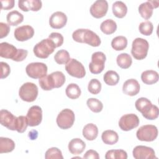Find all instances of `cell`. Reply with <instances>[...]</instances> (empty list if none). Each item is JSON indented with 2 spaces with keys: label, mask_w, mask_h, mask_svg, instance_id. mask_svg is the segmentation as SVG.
<instances>
[{
  "label": "cell",
  "mask_w": 159,
  "mask_h": 159,
  "mask_svg": "<svg viewBox=\"0 0 159 159\" xmlns=\"http://www.w3.org/2000/svg\"><path fill=\"white\" fill-rule=\"evenodd\" d=\"M73 39L79 43H87L92 47H99L101 43L99 37L93 31L87 29H78L72 34Z\"/></svg>",
  "instance_id": "1"
},
{
  "label": "cell",
  "mask_w": 159,
  "mask_h": 159,
  "mask_svg": "<svg viewBox=\"0 0 159 159\" xmlns=\"http://www.w3.org/2000/svg\"><path fill=\"white\" fill-rule=\"evenodd\" d=\"M137 110L140 112L142 116L148 120H155L158 117V107L152 104L146 98H140L135 102Z\"/></svg>",
  "instance_id": "2"
},
{
  "label": "cell",
  "mask_w": 159,
  "mask_h": 159,
  "mask_svg": "<svg viewBox=\"0 0 159 159\" xmlns=\"http://www.w3.org/2000/svg\"><path fill=\"white\" fill-rule=\"evenodd\" d=\"M56 47L50 39H45L38 42L34 47L33 52L35 55L40 58H47L52 54Z\"/></svg>",
  "instance_id": "3"
},
{
  "label": "cell",
  "mask_w": 159,
  "mask_h": 159,
  "mask_svg": "<svg viewBox=\"0 0 159 159\" xmlns=\"http://www.w3.org/2000/svg\"><path fill=\"white\" fill-rule=\"evenodd\" d=\"M149 44L147 40L142 38H136L132 44L131 53L134 58L141 60L144 59L148 53Z\"/></svg>",
  "instance_id": "4"
},
{
  "label": "cell",
  "mask_w": 159,
  "mask_h": 159,
  "mask_svg": "<svg viewBox=\"0 0 159 159\" xmlns=\"http://www.w3.org/2000/svg\"><path fill=\"white\" fill-rule=\"evenodd\" d=\"M38 87L35 84L30 82L24 83L19 91V95L21 99L29 102L34 101L38 96Z\"/></svg>",
  "instance_id": "5"
},
{
  "label": "cell",
  "mask_w": 159,
  "mask_h": 159,
  "mask_svg": "<svg viewBox=\"0 0 159 159\" xmlns=\"http://www.w3.org/2000/svg\"><path fill=\"white\" fill-rule=\"evenodd\" d=\"M158 129L154 125H144L141 126L136 132L137 138L140 141L152 142L158 136Z\"/></svg>",
  "instance_id": "6"
},
{
  "label": "cell",
  "mask_w": 159,
  "mask_h": 159,
  "mask_svg": "<svg viewBox=\"0 0 159 159\" xmlns=\"http://www.w3.org/2000/svg\"><path fill=\"white\" fill-rule=\"evenodd\" d=\"M75 119V116L73 111L70 109H65L58 114L56 122L60 129L65 130L73 126Z\"/></svg>",
  "instance_id": "7"
},
{
  "label": "cell",
  "mask_w": 159,
  "mask_h": 159,
  "mask_svg": "<svg viewBox=\"0 0 159 159\" xmlns=\"http://www.w3.org/2000/svg\"><path fill=\"white\" fill-rule=\"evenodd\" d=\"M106 57L102 52H96L92 54L91 61L89 64V69L93 74H99L104 69Z\"/></svg>",
  "instance_id": "8"
},
{
  "label": "cell",
  "mask_w": 159,
  "mask_h": 159,
  "mask_svg": "<svg viewBox=\"0 0 159 159\" xmlns=\"http://www.w3.org/2000/svg\"><path fill=\"white\" fill-rule=\"evenodd\" d=\"M47 66L41 62H33L28 64L25 68L27 75L34 79H40L47 73Z\"/></svg>",
  "instance_id": "9"
},
{
  "label": "cell",
  "mask_w": 159,
  "mask_h": 159,
  "mask_svg": "<svg viewBox=\"0 0 159 159\" xmlns=\"http://www.w3.org/2000/svg\"><path fill=\"white\" fill-rule=\"evenodd\" d=\"M65 70L71 76L83 78L86 75V70L83 65L75 58H71L65 65Z\"/></svg>",
  "instance_id": "10"
},
{
  "label": "cell",
  "mask_w": 159,
  "mask_h": 159,
  "mask_svg": "<svg viewBox=\"0 0 159 159\" xmlns=\"http://www.w3.org/2000/svg\"><path fill=\"white\" fill-rule=\"evenodd\" d=\"M140 120L134 114H127L122 116L119 121V126L122 130L129 131L138 127Z\"/></svg>",
  "instance_id": "11"
},
{
  "label": "cell",
  "mask_w": 159,
  "mask_h": 159,
  "mask_svg": "<svg viewBox=\"0 0 159 159\" xmlns=\"http://www.w3.org/2000/svg\"><path fill=\"white\" fill-rule=\"evenodd\" d=\"M29 125L35 127L39 125L42 120V110L39 106H33L29 108L26 116Z\"/></svg>",
  "instance_id": "12"
},
{
  "label": "cell",
  "mask_w": 159,
  "mask_h": 159,
  "mask_svg": "<svg viewBox=\"0 0 159 159\" xmlns=\"http://www.w3.org/2000/svg\"><path fill=\"white\" fill-rule=\"evenodd\" d=\"M108 10V3L106 0H97L91 6L89 11L94 18L99 19L105 16Z\"/></svg>",
  "instance_id": "13"
},
{
  "label": "cell",
  "mask_w": 159,
  "mask_h": 159,
  "mask_svg": "<svg viewBox=\"0 0 159 159\" xmlns=\"http://www.w3.org/2000/svg\"><path fill=\"white\" fill-rule=\"evenodd\" d=\"M133 157L136 159L157 158L154 150L149 147L143 145L136 146L132 151Z\"/></svg>",
  "instance_id": "14"
},
{
  "label": "cell",
  "mask_w": 159,
  "mask_h": 159,
  "mask_svg": "<svg viewBox=\"0 0 159 159\" xmlns=\"http://www.w3.org/2000/svg\"><path fill=\"white\" fill-rule=\"evenodd\" d=\"M15 39L20 42L26 41L34 35V28L29 25H24L16 28L14 32Z\"/></svg>",
  "instance_id": "15"
},
{
  "label": "cell",
  "mask_w": 159,
  "mask_h": 159,
  "mask_svg": "<svg viewBox=\"0 0 159 159\" xmlns=\"http://www.w3.org/2000/svg\"><path fill=\"white\" fill-rule=\"evenodd\" d=\"M17 117L6 109H1L0 111L1 124L11 130H16Z\"/></svg>",
  "instance_id": "16"
},
{
  "label": "cell",
  "mask_w": 159,
  "mask_h": 159,
  "mask_svg": "<svg viewBox=\"0 0 159 159\" xmlns=\"http://www.w3.org/2000/svg\"><path fill=\"white\" fill-rule=\"evenodd\" d=\"M66 22L67 16L64 12L61 11L53 12L49 19V24L53 29H61L66 25Z\"/></svg>",
  "instance_id": "17"
},
{
  "label": "cell",
  "mask_w": 159,
  "mask_h": 159,
  "mask_svg": "<svg viewBox=\"0 0 159 159\" xmlns=\"http://www.w3.org/2000/svg\"><path fill=\"white\" fill-rule=\"evenodd\" d=\"M140 89V86L137 80L135 79H129L126 80L122 86L123 93L128 96H134L137 95Z\"/></svg>",
  "instance_id": "18"
},
{
  "label": "cell",
  "mask_w": 159,
  "mask_h": 159,
  "mask_svg": "<svg viewBox=\"0 0 159 159\" xmlns=\"http://www.w3.org/2000/svg\"><path fill=\"white\" fill-rule=\"evenodd\" d=\"M42 6V1L40 0H19L18 7L24 12L29 11H38Z\"/></svg>",
  "instance_id": "19"
},
{
  "label": "cell",
  "mask_w": 159,
  "mask_h": 159,
  "mask_svg": "<svg viewBox=\"0 0 159 159\" xmlns=\"http://www.w3.org/2000/svg\"><path fill=\"white\" fill-rule=\"evenodd\" d=\"M17 52V49L15 46L7 42L0 43V57L7 59L13 60Z\"/></svg>",
  "instance_id": "20"
},
{
  "label": "cell",
  "mask_w": 159,
  "mask_h": 159,
  "mask_svg": "<svg viewBox=\"0 0 159 159\" xmlns=\"http://www.w3.org/2000/svg\"><path fill=\"white\" fill-rule=\"evenodd\" d=\"M68 147L71 154L80 155L84 150L86 143L81 139L75 138L70 140Z\"/></svg>",
  "instance_id": "21"
},
{
  "label": "cell",
  "mask_w": 159,
  "mask_h": 159,
  "mask_svg": "<svg viewBox=\"0 0 159 159\" xmlns=\"http://www.w3.org/2000/svg\"><path fill=\"white\" fill-rule=\"evenodd\" d=\"M48 76L53 89L61 87L65 82V76L61 71H54L48 75Z\"/></svg>",
  "instance_id": "22"
},
{
  "label": "cell",
  "mask_w": 159,
  "mask_h": 159,
  "mask_svg": "<svg viewBox=\"0 0 159 159\" xmlns=\"http://www.w3.org/2000/svg\"><path fill=\"white\" fill-rule=\"evenodd\" d=\"M98 135V129L97 126L93 124L89 123L84 125L83 129V135L88 140L92 141L96 139Z\"/></svg>",
  "instance_id": "23"
},
{
  "label": "cell",
  "mask_w": 159,
  "mask_h": 159,
  "mask_svg": "<svg viewBox=\"0 0 159 159\" xmlns=\"http://www.w3.org/2000/svg\"><path fill=\"white\" fill-rule=\"evenodd\" d=\"M158 73L154 70H147L141 74V80L146 84H155L158 81Z\"/></svg>",
  "instance_id": "24"
},
{
  "label": "cell",
  "mask_w": 159,
  "mask_h": 159,
  "mask_svg": "<svg viewBox=\"0 0 159 159\" xmlns=\"http://www.w3.org/2000/svg\"><path fill=\"white\" fill-rule=\"evenodd\" d=\"M112 10L114 15L117 18H123L127 12V7L124 2L120 1L113 3Z\"/></svg>",
  "instance_id": "25"
},
{
  "label": "cell",
  "mask_w": 159,
  "mask_h": 159,
  "mask_svg": "<svg viewBox=\"0 0 159 159\" xmlns=\"http://www.w3.org/2000/svg\"><path fill=\"white\" fill-rule=\"evenodd\" d=\"M102 142L107 145H114L118 142L119 136L116 132L112 130H106L102 133Z\"/></svg>",
  "instance_id": "26"
},
{
  "label": "cell",
  "mask_w": 159,
  "mask_h": 159,
  "mask_svg": "<svg viewBox=\"0 0 159 159\" xmlns=\"http://www.w3.org/2000/svg\"><path fill=\"white\" fill-rule=\"evenodd\" d=\"M6 20L9 25L16 26L22 22L24 16L17 11H12L7 14Z\"/></svg>",
  "instance_id": "27"
},
{
  "label": "cell",
  "mask_w": 159,
  "mask_h": 159,
  "mask_svg": "<svg viewBox=\"0 0 159 159\" xmlns=\"http://www.w3.org/2000/svg\"><path fill=\"white\" fill-rule=\"evenodd\" d=\"M153 7L149 1L142 3L139 7V12L145 19H149L153 14Z\"/></svg>",
  "instance_id": "28"
},
{
  "label": "cell",
  "mask_w": 159,
  "mask_h": 159,
  "mask_svg": "<svg viewBox=\"0 0 159 159\" xmlns=\"http://www.w3.org/2000/svg\"><path fill=\"white\" fill-rule=\"evenodd\" d=\"M100 29L104 34L111 35L116 32L117 29V24L112 19H106L101 24Z\"/></svg>",
  "instance_id": "29"
},
{
  "label": "cell",
  "mask_w": 159,
  "mask_h": 159,
  "mask_svg": "<svg viewBox=\"0 0 159 159\" xmlns=\"http://www.w3.org/2000/svg\"><path fill=\"white\" fill-rule=\"evenodd\" d=\"M15 148L14 142L7 137H0V153L11 152Z\"/></svg>",
  "instance_id": "30"
},
{
  "label": "cell",
  "mask_w": 159,
  "mask_h": 159,
  "mask_svg": "<svg viewBox=\"0 0 159 159\" xmlns=\"http://www.w3.org/2000/svg\"><path fill=\"white\" fill-rule=\"evenodd\" d=\"M116 61L119 67L123 69H127L131 66L132 59L128 53H122L117 57Z\"/></svg>",
  "instance_id": "31"
},
{
  "label": "cell",
  "mask_w": 159,
  "mask_h": 159,
  "mask_svg": "<svg viewBox=\"0 0 159 159\" xmlns=\"http://www.w3.org/2000/svg\"><path fill=\"white\" fill-rule=\"evenodd\" d=\"M111 46L116 51L123 50L127 46V39L124 36H117L112 40Z\"/></svg>",
  "instance_id": "32"
},
{
  "label": "cell",
  "mask_w": 159,
  "mask_h": 159,
  "mask_svg": "<svg viewBox=\"0 0 159 159\" xmlns=\"http://www.w3.org/2000/svg\"><path fill=\"white\" fill-rule=\"evenodd\" d=\"M120 77L118 73L113 70H109L106 72L103 76V80L106 84L109 86H115L119 81Z\"/></svg>",
  "instance_id": "33"
},
{
  "label": "cell",
  "mask_w": 159,
  "mask_h": 159,
  "mask_svg": "<svg viewBox=\"0 0 159 159\" xmlns=\"http://www.w3.org/2000/svg\"><path fill=\"white\" fill-rule=\"evenodd\" d=\"M65 93L70 99H76L80 96L81 91L78 84L75 83H70L66 88Z\"/></svg>",
  "instance_id": "34"
},
{
  "label": "cell",
  "mask_w": 159,
  "mask_h": 159,
  "mask_svg": "<svg viewBox=\"0 0 159 159\" xmlns=\"http://www.w3.org/2000/svg\"><path fill=\"white\" fill-rule=\"evenodd\" d=\"M106 159H127V152L123 150H110L105 155Z\"/></svg>",
  "instance_id": "35"
},
{
  "label": "cell",
  "mask_w": 159,
  "mask_h": 159,
  "mask_svg": "<svg viewBox=\"0 0 159 159\" xmlns=\"http://www.w3.org/2000/svg\"><path fill=\"white\" fill-rule=\"evenodd\" d=\"M55 61L60 65L66 64L70 60V56L68 51L64 49L58 50L54 56Z\"/></svg>",
  "instance_id": "36"
},
{
  "label": "cell",
  "mask_w": 159,
  "mask_h": 159,
  "mask_svg": "<svg viewBox=\"0 0 159 159\" xmlns=\"http://www.w3.org/2000/svg\"><path fill=\"white\" fill-rule=\"evenodd\" d=\"M86 104L89 109L95 113L101 112L103 109L102 103L96 98H89L86 101Z\"/></svg>",
  "instance_id": "37"
},
{
  "label": "cell",
  "mask_w": 159,
  "mask_h": 159,
  "mask_svg": "<svg viewBox=\"0 0 159 159\" xmlns=\"http://www.w3.org/2000/svg\"><path fill=\"white\" fill-rule=\"evenodd\" d=\"M28 125H29V122L26 116H20L19 117H17L16 130L17 132L19 133L24 132L26 130Z\"/></svg>",
  "instance_id": "38"
},
{
  "label": "cell",
  "mask_w": 159,
  "mask_h": 159,
  "mask_svg": "<svg viewBox=\"0 0 159 159\" xmlns=\"http://www.w3.org/2000/svg\"><path fill=\"white\" fill-rule=\"evenodd\" d=\"M139 29L140 32L146 36L150 35L153 30V24L148 20L142 22L139 24Z\"/></svg>",
  "instance_id": "39"
},
{
  "label": "cell",
  "mask_w": 159,
  "mask_h": 159,
  "mask_svg": "<svg viewBox=\"0 0 159 159\" xmlns=\"http://www.w3.org/2000/svg\"><path fill=\"white\" fill-rule=\"evenodd\" d=\"M45 158L46 159H63V157L60 149L57 147H52L46 151Z\"/></svg>",
  "instance_id": "40"
},
{
  "label": "cell",
  "mask_w": 159,
  "mask_h": 159,
  "mask_svg": "<svg viewBox=\"0 0 159 159\" xmlns=\"http://www.w3.org/2000/svg\"><path fill=\"white\" fill-rule=\"evenodd\" d=\"M88 89L89 93L93 94H98L101 90V82L96 79H92L88 83Z\"/></svg>",
  "instance_id": "41"
},
{
  "label": "cell",
  "mask_w": 159,
  "mask_h": 159,
  "mask_svg": "<svg viewBox=\"0 0 159 159\" xmlns=\"http://www.w3.org/2000/svg\"><path fill=\"white\" fill-rule=\"evenodd\" d=\"M48 39H50L53 42L56 48L61 46L63 43V37L60 33L52 32L48 35Z\"/></svg>",
  "instance_id": "42"
},
{
  "label": "cell",
  "mask_w": 159,
  "mask_h": 159,
  "mask_svg": "<svg viewBox=\"0 0 159 159\" xmlns=\"http://www.w3.org/2000/svg\"><path fill=\"white\" fill-rule=\"evenodd\" d=\"M1 68V78L3 79L9 76L11 72V68L9 65L4 61L0 62Z\"/></svg>",
  "instance_id": "43"
},
{
  "label": "cell",
  "mask_w": 159,
  "mask_h": 159,
  "mask_svg": "<svg viewBox=\"0 0 159 159\" xmlns=\"http://www.w3.org/2000/svg\"><path fill=\"white\" fill-rule=\"evenodd\" d=\"M27 55H28V52L27 50H24L22 48L17 49V52L12 60L15 61H22L27 57Z\"/></svg>",
  "instance_id": "44"
},
{
  "label": "cell",
  "mask_w": 159,
  "mask_h": 159,
  "mask_svg": "<svg viewBox=\"0 0 159 159\" xmlns=\"http://www.w3.org/2000/svg\"><path fill=\"white\" fill-rule=\"evenodd\" d=\"M10 31L9 25L4 22H0V39L6 37Z\"/></svg>",
  "instance_id": "45"
},
{
  "label": "cell",
  "mask_w": 159,
  "mask_h": 159,
  "mask_svg": "<svg viewBox=\"0 0 159 159\" xmlns=\"http://www.w3.org/2000/svg\"><path fill=\"white\" fill-rule=\"evenodd\" d=\"M0 2L1 4V9L9 10L14 7L15 1L14 0H1Z\"/></svg>",
  "instance_id": "46"
},
{
  "label": "cell",
  "mask_w": 159,
  "mask_h": 159,
  "mask_svg": "<svg viewBox=\"0 0 159 159\" xmlns=\"http://www.w3.org/2000/svg\"><path fill=\"white\" fill-rule=\"evenodd\" d=\"M83 158H86V159H89H89L90 158L99 159V155L96 151H95L94 150H89L84 153Z\"/></svg>",
  "instance_id": "47"
},
{
  "label": "cell",
  "mask_w": 159,
  "mask_h": 159,
  "mask_svg": "<svg viewBox=\"0 0 159 159\" xmlns=\"http://www.w3.org/2000/svg\"><path fill=\"white\" fill-rule=\"evenodd\" d=\"M149 1L153 6V8H157L158 7V4H159L158 1Z\"/></svg>",
  "instance_id": "48"
}]
</instances>
